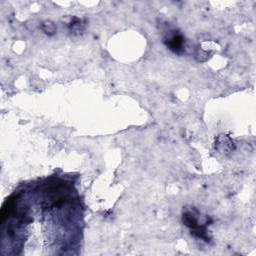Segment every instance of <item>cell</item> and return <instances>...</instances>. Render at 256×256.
Wrapping results in <instances>:
<instances>
[{
  "instance_id": "6da1fadb",
  "label": "cell",
  "mask_w": 256,
  "mask_h": 256,
  "mask_svg": "<svg viewBox=\"0 0 256 256\" xmlns=\"http://www.w3.org/2000/svg\"><path fill=\"white\" fill-rule=\"evenodd\" d=\"M82 217L80 197L68 179L52 176L23 184L2 206V251L24 248L35 232L45 237L43 231L63 248H73L80 239Z\"/></svg>"
},
{
  "instance_id": "7a4b0ae2",
  "label": "cell",
  "mask_w": 256,
  "mask_h": 256,
  "mask_svg": "<svg viewBox=\"0 0 256 256\" xmlns=\"http://www.w3.org/2000/svg\"><path fill=\"white\" fill-rule=\"evenodd\" d=\"M182 43H183V39L180 35L174 34L172 35L169 39H168V45L170 47V49H173L175 51H178L179 49H181L182 47Z\"/></svg>"
}]
</instances>
